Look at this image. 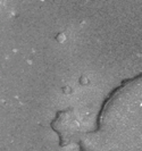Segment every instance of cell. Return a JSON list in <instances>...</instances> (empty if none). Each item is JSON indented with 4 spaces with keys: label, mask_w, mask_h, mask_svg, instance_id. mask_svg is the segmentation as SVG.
<instances>
[{
    "label": "cell",
    "mask_w": 142,
    "mask_h": 151,
    "mask_svg": "<svg viewBox=\"0 0 142 151\" xmlns=\"http://www.w3.org/2000/svg\"><path fill=\"white\" fill-rule=\"evenodd\" d=\"M65 40H66V34H65L64 32H60V33H58V34L56 35V41L59 42V43H63Z\"/></svg>",
    "instance_id": "obj_1"
},
{
    "label": "cell",
    "mask_w": 142,
    "mask_h": 151,
    "mask_svg": "<svg viewBox=\"0 0 142 151\" xmlns=\"http://www.w3.org/2000/svg\"><path fill=\"white\" fill-rule=\"evenodd\" d=\"M80 83L84 84V85H86V84L90 83V78L86 75H82L81 77H80Z\"/></svg>",
    "instance_id": "obj_2"
},
{
    "label": "cell",
    "mask_w": 142,
    "mask_h": 151,
    "mask_svg": "<svg viewBox=\"0 0 142 151\" xmlns=\"http://www.w3.org/2000/svg\"><path fill=\"white\" fill-rule=\"evenodd\" d=\"M63 92L66 93V94H69V93H72V88L69 85H66V86L63 88Z\"/></svg>",
    "instance_id": "obj_3"
}]
</instances>
